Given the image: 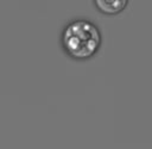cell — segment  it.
I'll use <instances>...</instances> for the list:
<instances>
[{"label":"cell","mask_w":152,"mask_h":149,"mask_svg":"<svg viewBox=\"0 0 152 149\" xmlns=\"http://www.w3.org/2000/svg\"><path fill=\"white\" fill-rule=\"evenodd\" d=\"M102 32L96 23L89 19H75L68 23L61 36L65 55L76 61L94 57L102 45Z\"/></svg>","instance_id":"6da1fadb"},{"label":"cell","mask_w":152,"mask_h":149,"mask_svg":"<svg viewBox=\"0 0 152 149\" xmlns=\"http://www.w3.org/2000/svg\"><path fill=\"white\" fill-rule=\"evenodd\" d=\"M96 10L104 15H116L128 5L127 0H96L93 1Z\"/></svg>","instance_id":"7a4b0ae2"}]
</instances>
